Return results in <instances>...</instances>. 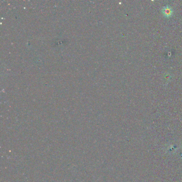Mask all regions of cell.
Listing matches in <instances>:
<instances>
[{
    "instance_id": "6da1fadb",
    "label": "cell",
    "mask_w": 182,
    "mask_h": 182,
    "mask_svg": "<svg viewBox=\"0 0 182 182\" xmlns=\"http://www.w3.org/2000/svg\"><path fill=\"white\" fill-rule=\"evenodd\" d=\"M165 12L166 14H167V15H168V14L169 15L170 13H171V11L170 10V9H167L166 11Z\"/></svg>"
}]
</instances>
